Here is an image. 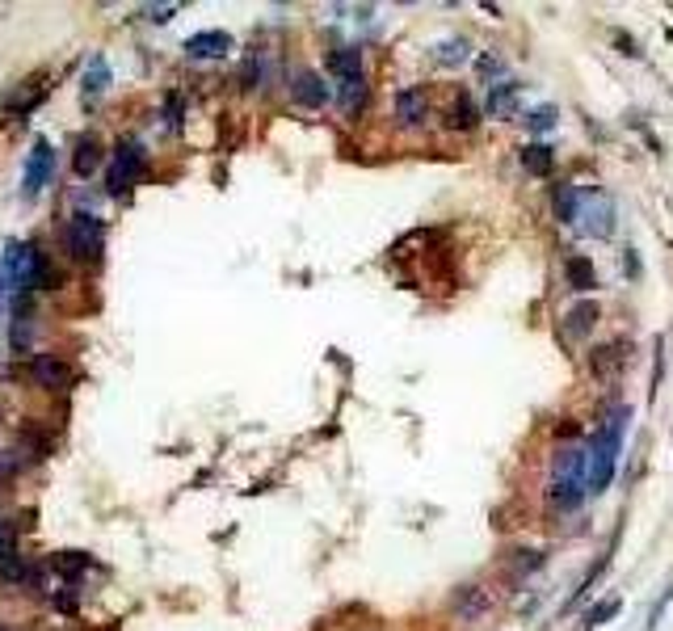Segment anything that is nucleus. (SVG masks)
Here are the masks:
<instances>
[{
    "label": "nucleus",
    "instance_id": "f3484780",
    "mask_svg": "<svg viewBox=\"0 0 673 631\" xmlns=\"http://www.w3.org/2000/svg\"><path fill=\"white\" fill-rule=\"evenodd\" d=\"M81 89H84V97H89V101H93V97H101L106 89H110V64H106L101 56L89 59V68H84Z\"/></svg>",
    "mask_w": 673,
    "mask_h": 631
},
{
    "label": "nucleus",
    "instance_id": "20e7f679",
    "mask_svg": "<svg viewBox=\"0 0 673 631\" xmlns=\"http://www.w3.org/2000/svg\"><path fill=\"white\" fill-rule=\"evenodd\" d=\"M68 253L72 261H101L106 253V220L93 211H72L68 220Z\"/></svg>",
    "mask_w": 673,
    "mask_h": 631
},
{
    "label": "nucleus",
    "instance_id": "0eeeda50",
    "mask_svg": "<svg viewBox=\"0 0 673 631\" xmlns=\"http://www.w3.org/2000/svg\"><path fill=\"white\" fill-rule=\"evenodd\" d=\"M56 177V148L47 143V139H34V148L26 156V169H22V198H39L47 186Z\"/></svg>",
    "mask_w": 673,
    "mask_h": 631
},
{
    "label": "nucleus",
    "instance_id": "cd10ccee",
    "mask_svg": "<svg viewBox=\"0 0 673 631\" xmlns=\"http://www.w3.org/2000/svg\"><path fill=\"white\" fill-rule=\"evenodd\" d=\"M535 568H543V551H513V573L518 576L535 573Z\"/></svg>",
    "mask_w": 673,
    "mask_h": 631
},
{
    "label": "nucleus",
    "instance_id": "f03ea898",
    "mask_svg": "<svg viewBox=\"0 0 673 631\" xmlns=\"http://www.w3.org/2000/svg\"><path fill=\"white\" fill-rule=\"evenodd\" d=\"M585 451L581 446H564L556 454V463H551V480H548V501L551 509H560V514H573L581 509L585 501Z\"/></svg>",
    "mask_w": 673,
    "mask_h": 631
},
{
    "label": "nucleus",
    "instance_id": "b1692460",
    "mask_svg": "<svg viewBox=\"0 0 673 631\" xmlns=\"http://www.w3.org/2000/svg\"><path fill=\"white\" fill-rule=\"evenodd\" d=\"M434 59H438L442 68H459V64H468V42L463 39H446L434 47Z\"/></svg>",
    "mask_w": 673,
    "mask_h": 631
},
{
    "label": "nucleus",
    "instance_id": "aec40b11",
    "mask_svg": "<svg viewBox=\"0 0 673 631\" xmlns=\"http://www.w3.org/2000/svg\"><path fill=\"white\" fill-rule=\"evenodd\" d=\"M593 324H598V303H577L573 312L564 316V333L568 337H585Z\"/></svg>",
    "mask_w": 673,
    "mask_h": 631
},
{
    "label": "nucleus",
    "instance_id": "f257e3e1",
    "mask_svg": "<svg viewBox=\"0 0 673 631\" xmlns=\"http://www.w3.org/2000/svg\"><path fill=\"white\" fill-rule=\"evenodd\" d=\"M627 421H632V409L615 404V409H606L602 426L590 434V442H585V493L602 497L610 488V480H615V471H618V454H623Z\"/></svg>",
    "mask_w": 673,
    "mask_h": 631
},
{
    "label": "nucleus",
    "instance_id": "39448f33",
    "mask_svg": "<svg viewBox=\"0 0 673 631\" xmlns=\"http://www.w3.org/2000/svg\"><path fill=\"white\" fill-rule=\"evenodd\" d=\"M143 173V143L135 135H126L114 143L110 169H106V194H126Z\"/></svg>",
    "mask_w": 673,
    "mask_h": 631
},
{
    "label": "nucleus",
    "instance_id": "4468645a",
    "mask_svg": "<svg viewBox=\"0 0 673 631\" xmlns=\"http://www.w3.org/2000/svg\"><path fill=\"white\" fill-rule=\"evenodd\" d=\"M493 610V593L484 590V585H463V590L454 593V615L468 618V623H476V618H484Z\"/></svg>",
    "mask_w": 673,
    "mask_h": 631
},
{
    "label": "nucleus",
    "instance_id": "1a4fd4ad",
    "mask_svg": "<svg viewBox=\"0 0 673 631\" xmlns=\"http://www.w3.org/2000/svg\"><path fill=\"white\" fill-rule=\"evenodd\" d=\"M30 379L42 387H51V392H64V387L72 384V367L59 354H34L30 358Z\"/></svg>",
    "mask_w": 673,
    "mask_h": 631
},
{
    "label": "nucleus",
    "instance_id": "6e6552de",
    "mask_svg": "<svg viewBox=\"0 0 673 631\" xmlns=\"http://www.w3.org/2000/svg\"><path fill=\"white\" fill-rule=\"evenodd\" d=\"M290 97L299 101L303 110H324L332 101V89L324 84L320 72H295V76H290Z\"/></svg>",
    "mask_w": 673,
    "mask_h": 631
},
{
    "label": "nucleus",
    "instance_id": "6ab92c4d",
    "mask_svg": "<svg viewBox=\"0 0 673 631\" xmlns=\"http://www.w3.org/2000/svg\"><path fill=\"white\" fill-rule=\"evenodd\" d=\"M564 278L573 290H593L598 287V274H593V261L590 257H568L564 261Z\"/></svg>",
    "mask_w": 673,
    "mask_h": 631
},
{
    "label": "nucleus",
    "instance_id": "a878e982",
    "mask_svg": "<svg viewBox=\"0 0 673 631\" xmlns=\"http://www.w3.org/2000/svg\"><path fill=\"white\" fill-rule=\"evenodd\" d=\"M0 576H4L9 585H26V581H30V568H26V560H22V556H13V551H9V556L0 560Z\"/></svg>",
    "mask_w": 673,
    "mask_h": 631
},
{
    "label": "nucleus",
    "instance_id": "f704fd0d",
    "mask_svg": "<svg viewBox=\"0 0 673 631\" xmlns=\"http://www.w3.org/2000/svg\"><path fill=\"white\" fill-rule=\"evenodd\" d=\"M0 295H4V278H0Z\"/></svg>",
    "mask_w": 673,
    "mask_h": 631
},
{
    "label": "nucleus",
    "instance_id": "72a5a7b5",
    "mask_svg": "<svg viewBox=\"0 0 673 631\" xmlns=\"http://www.w3.org/2000/svg\"><path fill=\"white\" fill-rule=\"evenodd\" d=\"M4 556H9V522L0 518V560H4Z\"/></svg>",
    "mask_w": 673,
    "mask_h": 631
},
{
    "label": "nucleus",
    "instance_id": "7ed1b4c3",
    "mask_svg": "<svg viewBox=\"0 0 673 631\" xmlns=\"http://www.w3.org/2000/svg\"><path fill=\"white\" fill-rule=\"evenodd\" d=\"M47 274V257L34 240H9L4 245V261H0V278L9 295H30Z\"/></svg>",
    "mask_w": 673,
    "mask_h": 631
},
{
    "label": "nucleus",
    "instance_id": "9b49d317",
    "mask_svg": "<svg viewBox=\"0 0 673 631\" xmlns=\"http://www.w3.org/2000/svg\"><path fill=\"white\" fill-rule=\"evenodd\" d=\"M518 97H522V81H496L488 84V97H484V114L488 118H509V114L518 110Z\"/></svg>",
    "mask_w": 673,
    "mask_h": 631
},
{
    "label": "nucleus",
    "instance_id": "a211bd4d",
    "mask_svg": "<svg viewBox=\"0 0 673 631\" xmlns=\"http://www.w3.org/2000/svg\"><path fill=\"white\" fill-rule=\"evenodd\" d=\"M551 211L560 223H577V211H581V190L577 186H556L551 194Z\"/></svg>",
    "mask_w": 673,
    "mask_h": 631
},
{
    "label": "nucleus",
    "instance_id": "412c9836",
    "mask_svg": "<svg viewBox=\"0 0 673 631\" xmlns=\"http://www.w3.org/2000/svg\"><path fill=\"white\" fill-rule=\"evenodd\" d=\"M329 68L337 81L341 76H358L362 72V51L358 47H337V51H329Z\"/></svg>",
    "mask_w": 673,
    "mask_h": 631
},
{
    "label": "nucleus",
    "instance_id": "2eb2a0df",
    "mask_svg": "<svg viewBox=\"0 0 673 631\" xmlns=\"http://www.w3.org/2000/svg\"><path fill=\"white\" fill-rule=\"evenodd\" d=\"M97 165H101V139L81 135V139H76V151H72V169H76V177H89Z\"/></svg>",
    "mask_w": 673,
    "mask_h": 631
},
{
    "label": "nucleus",
    "instance_id": "f8f14e48",
    "mask_svg": "<svg viewBox=\"0 0 673 631\" xmlns=\"http://www.w3.org/2000/svg\"><path fill=\"white\" fill-rule=\"evenodd\" d=\"M42 97H47V76H30V81H22V89L13 97H4V114L9 118H26Z\"/></svg>",
    "mask_w": 673,
    "mask_h": 631
},
{
    "label": "nucleus",
    "instance_id": "9d476101",
    "mask_svg": "<svg viewBox=\"0 0 673 631\" xmlns=\"http://www.w3.org/2000/svg\"><path fill=\"white\" fill-rule=\"evenodd\" d=\"M232 51V34L228 30H198L186 39V56L190 59H223Z\"/></svg>",
    "mask_w": 673,
    "mask_h": 631
},
{
    "label": "nucleus",
    "instance_id": "2f4dec72",
    "mask_svg": "<svg viewBox=\"0 0 673 631\" xmlns=\"http://www.w3.org/2000/svg\"><path fill=\"white\" fill-rule=\"evenodd\" d=\"M173 13H177V4H148V9H143V17H148V22H156V26H160V22H168Z\"/></svg>",
    "mask_w": 673,
    "mask_h": 631
},
{
    "label": "nucleus",
    "instance_id": "c85d7f7f",
    "mask_svg": "<svg viewBox=\"0 0 673 631\" xmlns=\"http://www.w3.org/2000/svg\"><path fill=\"white\" fill-rule=\"evenodd\" d=\"M526 126H531V131H539V135H543V131H551V126H556V110H551V106H543V110L526 114Z\"/></svg>",
    "mask_w": 673,
    "mask_h": 631
},
{
    "label": "nucleus",
    "instance_id": "ddd939ff",
    "mask_svg": "<svg viewBox=\"0 0 673 631\" xmlns=\"http://www.w3.org/2000/svg\"><path fill=\"white\" fill-rule=\"evenodd\" d=\"M396 118L404 126H426V118H429V97H426V89H400L396 93Z\"/></svg>",
    "mask_w": 673,
    "mask_h": 631
},
{
    "label": "nucleus",
    "instance_id": "c756f323",
    "mask_svg": "<svg viewBox=\"0 0 673 631\" xmlns=\"http://www.w3.org/2000/svg\"><path fill=\"white\" fill-rule=\"evenodd\" d=\"M59 568H64L68 576H76V573L89 568V556H84V551H64V556H59Z\"/></svg>",
    "mask_w": 673,
    "mask_h": 631
},
{
    "label": "nucleus",
    "instance_id": "4be33fe9",
    "mask_svg": "<svg viewBox=\"0 0 673 631\" xmlns=\"http://www.w3.org/2000/svg\"><path fill=\"white\" fill-rule=\"evenodd\" d=\"M265 76H270V64H265V51H248L245 68H240V89H262Z\"/></svg>",
    "mask_w": 673,
    "mask_h": 631
},
{
    "label": "nucleus",
    "instance_id": "5701e85b",
    "mask_svg": "<svg viewBox=\"0 0 673 631\" xmlns=\"http://www.w3.org/2000/svg\"><path fill=\"white\" fill-rule=\"evenodd\" d=\"M551 165H556V156H551L548 143H526V148H522V169H526V173L543 177V173H551Z\"/></svg>",
    "mask_w": 673,
    "mask_h": 631
},
{
    "label": "nucleus",
    "instance_id": "393cba45",
    "mask_svg": "<svg viewBox=\"0 0 673 631\" xmlns=\"http://www.w3.org/2000/svg\"><path fill=\"white\" fill-rule=\"evenodd\" d=\"M480 123L476 118V106H471V97H459L451 106V114H446V126H454V131H471V126Z\"/></svg>",
    "mask_w": 673,
    "mask_h": 631
},
{
    "label": "nucleus",
    "instance_id": "dca6fc26",
    "mask_svg": "<svg viewBox=\"0 0 673 631\" xmlns=\"http://www.w3.org/2000/svg\"><path fill=\"white\" fill-rule=\"evenodd\" d=\"M337 101H341L345 114L362 110V101H367V72H358V76H341V81H337Z\"/></svg>",
    "mask_w": 673,
    "mask_h": 631
},
{
    "label": "nucleus",
    "instance_id": "7c9ffc66",
    "mask_svg": "<svg viewBox=\"0 0 673 631\" xmlns=\"http://www.w3.org/2000/svg\"><path fill=\"white\" fill-rule=\"evenodd\" d=\"M618 350H623V345H606V350H602L606 358H593V371H615L618 362H623V358H618Z\"/></svg>",
    "mask_w": 673,
    "mask_h": 631
},
{
    "label": "nucleus",
    "instance_id": "bb28decb",
    "mask_svg": "<svg viewBox=\"0 0 673 631\" xmlns=\"http://www.w3.org/2000/svg\"><path fill=\"white\" fill-rule=\"evenodd\" d=\"M618 615V598H606V602H598L590 610V615H585V631H593V627H602L606 618H615Z\"/></svg>",
    "mask_w": 673,
    "mask_h": 631
},
{
    "label": "nucleus",
    "instance_id": "c9c22d12",
    "mask_svg": "<svg viewBox=\"0 0 673 631\" xmlns=\"http://www.w3.org/2000/svg\"><path fill=\"white\" fill-rule=\"evenodd\" d=\"M0 631H9V627H0Z\"/></svg>",
    "mask_w": 673,
    "mask_h": 631
},
{
    "label": "nucleus",
    "instance_id": "473e14b6",
    "mask_svg": "<svg viewBox=\"0 0 673 631\" xmlns=\"http://www.w3.org/2000/svg\"><path fill=\"white\" fill-rule=\"evenodd\" d=\"M177 123H181V97L168 93L165 97V126H177Z\"/></svg>",
    "mask_w": 673,
    "mask_h": 631
},
{
    "label": "nucleus",
    "instance_id": "423d86ee",
    "mask_svg": "<svg viewBox=\"0 0 673 631\" xmlns=\"http://www.w3.org/2000/svg\"><path fill=\"white\" fill-rule=\"evenodd\" d=\"M615 198L606 190H581V211H577V228L593 240H606V236L615 232Z\"/></svg>",
    "mask_w": 673,
    "mask_h": 631
}]
</instances>
